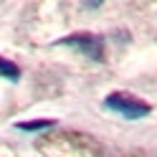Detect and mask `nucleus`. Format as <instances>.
Listing matches in <instances>:
<instances>
[{
    "instance_id": "obj_1",
    "label": "nucleus",
    "mask_w": 157,
    "mask_h": 157,
    "mask_svg": "<svg viewBox=\"0 0 157 157\" xmlns=\"http://www.w3.org/2000/svg\"><path fill=\"white\" fill-rule=\"evenodd\" d=\"M104 106L117 112V114H122L124 119H142V117L150 114V104H144L142 99H137L132 94H124V91L109 94L104 99Z\"/></svg>"
},
{
    "instance_id": "obj_2",
    "label": "nucleus",
    "mask_w": 157,
    "mask_h": 157,
    "mask_svg": "<svg viewBox=\"0 0 157 157\" xmlns=\"http://www.w3.org/2000/svg\"><path fill=\"white\" fill-rule=\"evenodd\" d=\"M58 43L76 48L78 53H84L86 58H91V61H104V41L99 36H94V33H74V36L61 38Z\"/></svg>"
},
{
    "instance_id": "obj_3",
    "label": "nucleus",
    "mask_w": 157,
    "mask_h": 157,
    "mask_svg": "<svg viewBox=\"0 0 157 157\" xmlns=\"http://www.w3.org/2000/svg\"><path fill=\"white\" fill-rule=\"evenodd\" d=\"M15 127H18V129H23V132H38V129H48V127H53V119H36V122H18Z\"/></svg>"
},
{
    "instance_id": "obj_4",
    "label": "nucleus",
    "mask_w": 157,
    "mask_h": 157,
    "mask_svg": "<svg viewBox=\"0 0 157 157\" xmlns=\"http://www.w3.org/2000/svg\"><path fill=\"white\" fill-rule=\"evenodd\" d=\"M0 76H5V78H10V81H15V78L21 76V68H18L13 61H8V58L0 56Z\"/></svg>"
}]
</instances>
